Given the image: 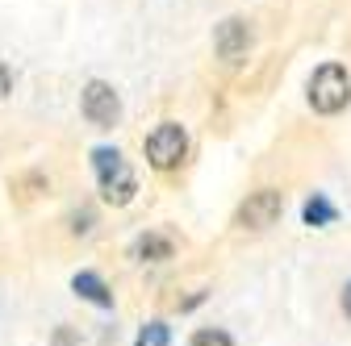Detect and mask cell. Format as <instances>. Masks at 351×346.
<instances>
[{
  "label": "cell",
  "instance_id": "4",
  "mask_svg": "<svg viewBox=\"0 0 351 346\" xmlns=\"http://www.w3.org/2000/svg\"><path fill=\"white\" fill-rule=\"evenodd\" d=\"M280 213H285V192L259 188V192H251V196L239 204L234 226H239V230H251V234H263V230H272V226L280 222Z\"/></svg>",
  "mask_w": 351,
  "mask_h": 346
},
{
  "label": "cell",
  "instance_id": "14",
  "mask_svg": "<svg viewBox=\"0 0 351 346\" xmlns=\"http://www.w3.org/2000/svg\"><path fill=\"white\" fill-rule=\"evenodd\" d=\"M339 309L347 313V321H351V280L343 284V292H339Z\"/></svg>",
  "mask_w": 351,
  "mask_h": 346
},
{
  "label": "cell",
  "instance_id": "13",
  "mask_svg": "<svg viewBox=\"0 0 351 346\" xmlns=\"http://www.w3.org/2000/svg\"><path fill=\"white\" fill-rule=\"evenodd\" d=\"M13 92V71H9V63L5 59H0V101H5Z\"/></svg>",
  "mask_w": 351,
  "mask_h": 346
},
{
  "label": "cell",
  "instance_id": "3",
  "mask_svg": "<svg viewBox=\"0 0 351 346\" xmlns=\"http://www.w3.org/2000/svg\"><path fill=\"white\" fill-rule=\"evenodd\" d=\"M189 155V134H184V125H176V121H159L151 134H147V163L155 171H171V167H180Z\"/></svg>",
  "mask_w": 351,
  "mask_h": 346
},
{
  "label": "cell",
  "instance_id": "1",
  "mask_svg": "<svg viewBox=\"0 0 351 346\" xmlns=\"http://www.w3.org/2000/svg\"><path fill=\"white\" fill-rule=\"evenodd\" d=\"M93 176H97L101 196H105L113 209L130 204V200H134V192H138L134 167L125 163V155H121L117 146H97V150H93Z\"/></svg>",
  "mask_w": 351,
  "mask_h": 346
},
{
  "label": "cell",
  "instance_id": "6",
  "mask_svg": "<svg viewBox=\"0 0 351 346\" xmlns=\"http://www.w3.org/2000/svg\"><path fill=\"white\" fill-rule=\"evenodd\" d=\"M213 51H217V59H222L226 67H239V63L247 59V51H251V29H247V21L230 17V21L217 25V34H213Z\"/></svg>",
  "mask_w": 351,
  "mask_h": 346
},
{
  "label": "cell",
  "instance_id": "2",
  "mask_svg": "<svg viewBox=\"0 0 351 346\" xmlns=\"http://www.w3.org/2000/svg\"><path fill=\"white\" fill-rule=\"evenodd\" d=\"M310 105H314V113H322V117H335V113H343V109L351 105V75H347V67L322 63V67L310 75Z\"/></svg>",
  "mask_w": 351,
  "mask_h": 346
},
{
  "label": "cell",
  "instance_id": "10",
  "mask_svg": "<svg viewBox=\"0 0 351 346\" xmlns=\"http://www.w3.org/2000/svg\"><path fill=\"white\" fill-rule=\"evenodd\" d=\"M134 346H171V325L167 321H147L138 330V342Z\"/></svg>",
  "mask_w": 351,
  "mask_h": 346
},
{
  "label": "cell",
  "instance_id": "15",
  "mask_svg": "<svg viewBox=\"0 0 351 346\" xmlns=\"http://www.w3.org/2000/svg\"><path fill=\"white\" fill-rule=\"evenodd\" d=\"M71 230H75V234H88V230H93V213H80Z\"/></svg>",
  "mask_w": 351,
  "mask_h": 346
},
{
  "label": "cell",
  "instance_id": "8",
  "mask_svg": "<svg viewBox=\"0 0 351 346\" xmlns=\"http://www.w3.org/2000/svg\"><path fill=\"white\" fill-rule=\"evenodd\" d=\"M176 254V242L159 230H147L134 238V246H130V258H138V263H167V258Z\"/></svg>",
  "mask_w": 351,
  "mask_h": 346
},
{
  "label": "cell",
  "instance_id": "7",
  "mask_svg": "<svg viewBox=\"0 0 351 346\" xmlns=\"http://www.w3.org/2000/svg\"><path fill=\"white\" fill-rule=\"evenodd\" d=\"M71 292H75L80 300H88L93 309H101V313L113 309V292H109V284L101 280V271H75V276H71Z\"/></svg>",
  "mask_w": 351,
  "mask_h": 346
},
{
  "label": "cell",
  "instance_id": "12",
  "mask_svg": "<svg viewBox=\"0 0 351 346\" xmlns=\"http://www.w3.org/2000/svg\"><path fill=\"white\" fill-rule=\"evenodd\" d=\"M51 346H80V330L75 325H55L51 330Z\"/></svg>",
  "mask_w": 351,
  "mask_h": 346
},
{
  "label": "cell",
  "instance_id": "9",
  "mask_svg": "<svg viewBox=\"0 0 351 346\" xmlns=\"http://www.w3.org/2000/svg\"><path fill=\"white\" fill-rule=\"evenodd\" d=\"M301 222L310 226V230H326V226H335V222H339V209L330 204V196H326V192H314L310 200L301 204Z\"/></svg>",
  "mask_w": 351,
  "mask_h": 346
},
{
  "label": "cell",
  "instance_id": "11",
  "mask_svg": "<svg viewBox=\"0 0 351 346\" xmlns=\"http://www.w3.org/2000/svg\"><path fill=\"white\" fill-rule=\"evenodd\" d=\"M189 346H234V338L226 330H217V325H205V330H197L189 338Z\"/></svg>",
  "mask_w": 351,
  "mask_h": 346
},
{
  "label": "cell",
  "instance_id": "5",
  "mask_svg": "<svg viewBox=\"0 0 351 346\" xmlns=\"http://www.w3.org/2000/svg\"><path fill=\"white\" fill-rule=\"evenodd\" d=\"M80 109H84V117L93 121L97 129H113L117 121H121V96L109 88L105 79H93L84 88V96H80Z\"/></svg>",
  "mask_w": 351,
  "mask_h": 346
}]
</instances>
